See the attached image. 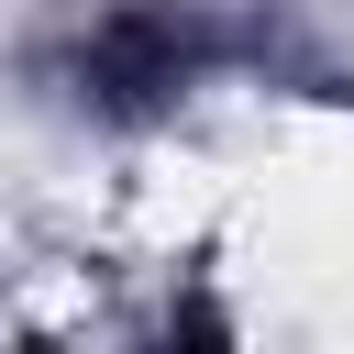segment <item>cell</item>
<instances>
[{
  "instance_id": "6da1fadb",
  "label": "cell",
  "mask_w": 354,
  "mask_h": 354,
  "mask_svg": "<svg viewBox=\"0 0 354 354\" xmlns=\"http://www.w3.org/2000/svg\"><path fill=\"white\" fill-rule=\"evenodd\" d=\"M199 55H210L199 22H177V11H133V22H111V33L88 44V88H100V111H155L166 88H188Z\"/></svg>"
}]
</instances>
